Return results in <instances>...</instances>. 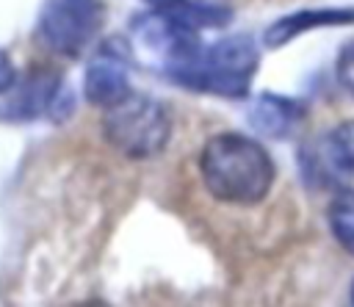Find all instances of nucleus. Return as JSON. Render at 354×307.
Returning a JSON list of instances; mask_svg holds the SVG:
<instances>
[{
	"label": "nucleus",
	"mask_w": 354,
	"mask_h": 307,
	"mask_svg": "<svg viewBox=\"0 0 354 307\" xmlns=\"http://www.w3.org/2000/svg\"><path fill=\"white\" fill-rule=\"evenodd\" d=\"M326 218H329V230H332L335 241L348 254H354V191L351 188H343L332 196Z\"/></svg>",
	"instance_id": "obj_11"
},
{
	"label": "nucleus",
	"mask_w": 354,
	"mask_h": 307,
	"mask_svg": "<svg viewBox=\"0 0 354 307\" xmlns=\"http://www.w3.org/2000/svg\"><path fill=\"white\" fill-rule=\"evenodd\" d=\"M127 64H130V47L122 39L102 41L86 66V77H83L86 100L97 108H111L124 97H130L133 86L127 77Z\"/></svg>",
	"instance_id": "obj_5"
},
{
	"label": "nucleus",
	"mask_w": 354,
	"mask_h": 307,
	"mask_svg": "<svg viewBox=\"0 0 354 307\" xmlns=\"http://www.w3.org/2000/svg\"><path fill=\"white\" fill-rule=\"evenodd\" d=\"M354 22V8H301L296 14H285L277 22L266 28V47H282L290 39L313 30V28H329V25H351Z\"/></svg>",
	"instance_id": "obj_8"
},
{
	"label": "nucleus",
	"mask_w": 354,
	"mask_h": 307,
	"mask_svg": "<svg viewBox=\"0 0 354 307\" xmlns=\"http://www.w3.org/2000/svg\"><path fill=\"white\" fill-rule=\"evenodd\" d=\"M257 61L260 55L249 36H227L213 44H202L185 61L163 66V75L171 83L191 91L243 100L249 94V83L257 69Z\"/></svg>",
	"instance_id": "obj_2"
},
{
	"label": "nucleus",
	"mask_w": 354,
	"mask_h": 307,
	"mask_svg": "<svg viewBox=\"0 0 354 307\" xmlns=\"http://www.w3.org/2000/svg\"><path fill=\"white\" fill-rule=\"evenodd\" d=\"M351 304H354V282H351Z\"/></svg>",
	"instance_id": "obj_14"
},
{
	"label": "nucleus",
	"mask_w": 354,
	"mask_h": 307,
	"mask_svg": "<svg viewBox=\"0 0 354 307\" xmlns=\"http://www.w3.org/2000/svg\"><path fill=\"white\" fill-rule=\"evenodd\" d=\"M337 80L354 97V39L340 47V55H337Z\"/></svg>",
	"instance_id": "obj_12"
},
{
	"label": "nucleus",
	"mask_w": 354,
	"mask_h": 307,
	"mask_svg": "<svg viewBox=\"0 0 354 307\" xmlns=\"http://www.w3.org/2000/svg\"><path fill=\"white\" fill-rule=\"evenodd\" d=\"M14 83H17V69H14L11 58L0 50V94H8L14 89Z\"/></svg>",
	"instance_id": "obj_13"
},
{
	"label": "nucleus",
	"mask_w": 354,
	"mask_h": 307,
	"mask_svg": "<svg viewBox=\"0 0 354 307\" xmlns=\"http://www.w3.org/2000/svg\"><path fill=\"white\" fill-rule=\"evenodd\" d=\"M199 174L213 199L254 205L271 191L277 169L260 141L241 133H221L202 147Z\"/></svg>",
	"instance_id": "obj_1"
},
{
	"label": "nucleus",
	"mask_w": 354,
	"mask_h": 307,
	"mask_svg": "<svg viewBox=\"0 0 354 307\" xmlns=\"http://www.w3.org/2000/svg\"><path fill=\"white\" fill-rule=\"evenodd\" d=\"M149 11H158L180 25H188L194 30L202 28H224L232 22V11L218 3L205 0H144Z\"/></svg>",
	"instance_id": "obj_9"
},
{
	"label": "nucleus",
	"mask_w": 354,
	"mask_h": 307,
	"mask_svg": "<svg viewBox=\"0 0 354 307\" xmlns=\"http://www.w3.org/2000/svg\"><path fill=\"white\" fill-rule=\"evenodd\" d=\"M72 111H75V97L69 83H64L55 72H36L22 83V89L0 111V116L17 122L50 116L53 122H64L66 116H72Z\"/></svg>",
	"instance_id": "obj_6"
},
{
	"label": "nucleus",
	"mask_w": 354,
	"mask_h": 307,
	"mask_svg": "<svg viewBox=\"0 0 354 307\" xmlns=\"http://www.w3.org/2000/svg\"><path fill=\"white\" fill-rule=\"evenodd\" d=\"M102 136L124 158H152L163 152L171 138V116L155 97L133 91L122 102L105 108Z\"/></svg>",
	"instance_id": "obj_3"
},
{
	"label": "nucleus",
	"mask_w": 354,
	"mask_h": 307,
	"mask_svg": "<svg viewBox=\"0 0 354 307\" xmlns=\"http://www.w3.org/2000/svg\"><path fill=\"white\" fill-rule=\"evenodd\" d=\"M105 22L102 0H44L36 17V41L66 58H77L88 50Z\"/></svg>",
	"instance_id": "obj_4"
},
{
	"label": "nucleus",
	"mask_w": 354,
	"mask_h": 307,
	"mask_svg": "<svg viewBox=\"0 0 354 307\" xmlns=\"http://www.w3.org/2000/svg\"><path fill=\"white\" fill-rule=\"evenodd\" d=\"M304 119V105L282 97V94H271L263 91L254 97L252 108H249V124L268 138H288Z\"/></svg>",
	"instance_id": "obj_7"
},
{
	"label": "nucleus",
	"mask_w": 354,
	"mask_h": 307,
	"mask_svg": "<svg viewBox=\"0 0 354 307\" xmlns=\"http://www.w3.org/2000/svg\"><path fill=\"white\" fill-rule=\"evenodd\" d=\"M321 160H324V174L337 171V174L354 177V119L337 124L324 138V144H321Z\"/></svg>",
	"instance_id": "obj_10"
}]
</instances>
